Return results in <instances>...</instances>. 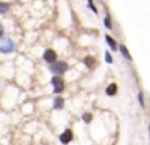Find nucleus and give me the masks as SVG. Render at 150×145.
I'll return each mask as SVG.
<instances>
[{"label": "nucleus", "mask_w": 150, "mask_h": 145, "mask_svg": "<svg viewBox=\"0 0 150 145\" xmlns=\"http://www.w3.org/2000/svg\"><path fill=\"white\" fill-rule=\"evenodd\" d=\"M50 71L53 74H57V76H62V74H65L68 71V63L66 61H55V63L50 64Z\"/></svg>", "instance_id": "1"}, {"label": "nucleus", "mask_w": 150, "mask_h": 145, "mask_svg": "<svg viewBox=\"0 0 150 145\" xmlns=\"http://www.w3.org/2000/svg\"><path fill=\"white\" fill-rule=\"evenodd\" d=\"M15 50V42L10 37L0 39V53H11Z\"/></svg>", "instance_id": "2"}, {"label": "nucleus", "mask_w": 150, "mask_h": 145, "mask_svg": "<svg viewBox=\"0 0 150 145\" xmlns=\"http://www.w3.org/2000/svg\"><path fill=\"white\" fill-rule=\"evenodd\" d=\"M52 86H53V92L55 93H62L65 90V81H63V77L55 74L52 77Z\"/></svg>", "instance_id": "3"}, {"label": "nucleus", "mask_w": 150, "mask_h": 145, "mask_svg": "<svg viewBox=\"0 0 150 145\" xmlns=\"http://www.w3.org/2000/svg\"><path fill=\"white\" fill-rule=\"evenodd\" d=\"M44 61H47L49 64H52V63H55L57 61V52L55 50H52V48H47L45 52H44Z\"/></svg>", "instance_id": "4"}, {"label": "nucleus", "mask_w": 150, "mask_h": 145, "mask_svg": "<svg viewBox=\"0 0 150 145\" xmlns=\"http://www.w3.org/2000/svg\"><path fill=\"white\" fill-rule=\"evenodd\" d=\"M73 140V131L71 129H66L65 132H62V135H60V142L62 144H69V142Z\"/></svg>", "instance_id": "5"}, {"label": "nucleus", "mask_w": 150, "mask_h": 145, "mask_svg": "<svg viewBox=\"0 0 150 145\" xmlns=\"http://www.w3.org/2000/svg\"><path fill=\"white\" fill-rule=\"evenodd\" d=\"M118 50L121 52V55H123L124 58H126L127 61H132V57H131V53H129V50H127V47L124 44H121V45H118Z\"/></svg>", "instance_id": "6"}, {"label": "nucleus", "mask_w": 150, "mask_h": 145, "mask_svg": "<svg viewBox=\"0 0 150 145\" xmlns=\"http://www.w3.org/2000/svg\"><path fill=\"white\" fill-rule=\"evenodd\" d=\"M105 40H107L108 47L111 48V52H116V50H118V44L115 42V39L111 37V35H108V34H107V35H105Z\"/></svg>", "instance_id": "7"}, {"label": "nucleus", "mask_w": 150, "mask_h": 145, "mask_svg": "<svg viewBox=\"0 0 150 145\" xmlns=\"http://www.w3.org/2000/svg\"><path fill=\"white\" fill-rule=\"evenodd\" d=\"M116 92H118V86L116 84H110V86L107 87V90H105V93H107L108 97H113V95H116Z\"/></svg>", "instance_id": "8"}, {"label": "nucleus", "mask_w": 150, "mask_h": 145, "mask_svg": "<svg viewBox=\"0 0 150 145\" xmlns=\"http://www.w3.org/2000/svg\"><path fill=\"white\" fill-rule=\"evenodd\" d=\"M63 105H65V100H63L62 97H57V98L53 100V108L55 110H62Z\"/></svg>", "instance_id": "9"}, {"label": "nucleus", "mask_w": 150, "mask_h": 145, "mask_svg": "<svg viewBox=\"0 0 150 145\" xmlns=\"http://www.w3.org/2000/svg\"><path fill=\"white\" fill-rule=\"evenodd\" d=\"M84 64H86L87 68H91V69H92V68L95 66V58L91 57V55H89V57H86V58H84Z\"/></svg>", "instance_id": "10"}, {"label": "nucleus", "mask_w": 150, "mask_h": 145, "mask_svg": "<svg viewBox=\"0 0 150 145\" xmlns=\"http://www.w3.org/2000/svg\"><path fill=\"white\" fill-rule=\"evenodd\" d=\"M103 24H105V28L107 29H113V21H111V16L108 15H105V19H103Z\"/></svg>", "instance_id": "11"}, {"label": "nucleus", "mask_w": 150, "mask_h": 145, "mask_svg": "<svg viewBox=\"0 0 150 145\" xmlns=\"http://www.w3.org/2000/svg\"><path fill=\"white\" fill-rule=\"evenodd\" d=\"M137 98H139L140 108H145V100H144V92H142V90H139V92H137Z\"/></svg>", "instance_id": "12"}, {"label": "nucleus", "mask_w": 150, "mask_h": 145, "mask_svg": "<svg viewBox=\"0 0 150 145\" xmlns=\"http://www.w3.org/2000/svg\"><path fill=\"white\" fill-rule=\"evenodd\" d=\"M8 10H10V5L5 2H0V15H4V13H7Z\"/></svg>", "instance_id": "13"}, {"label": "nucleus", "mask_w": 150, "mask_h": 145, "mask_svg": "<svg viewBox=\"0 0 150 145\" xmlns=\"http://www.w3.org/2000/svg\"><path fill=\"white\" fill-rule=\"evenodd\" d=\"M87 5H89V8L92 10V13H95V15H98V10H97V6L94 5V0H87Z\"/></svg>", "instance_id": "14"}, {"label": "nucleus", "mask_w": 150, "mask_h": 145, "mask_svg": "<svg viewBox=\"0 0 150 145\" xmlns=\"http://www.w3.org/2000/svg\"><path fill=\"white\" fill-rule=\"evenodd\" d=\"M105 61H107V63H113V57H111V53L110 52H105Z\"/></svg>", "instance_id": "15"}, {"label": "nucleus", "mask_w": 150, "mask_h": 145, "mask_svg": "<svg viewBox=\"0 0 150 145\" xmlns=\"http://www.w3.org/2000/svg\"><path fill=\"white\" fill-rule=\"evenodd\" d=\"M82 119H84V122H91L92 121V115L91 113H86V115L82 116Z\"/></svg>", "instance_id": "16"}, {"label": "nucleus", "mask_w": 150, "mask_h": 145, "mask_svg": "<svg viewBox=\"0 0 150 145\" xmlns=\"http://www.w3.org/2000/svg\"><path fill=\"white\" fill-rule=\"evenodd\" d=\"M2 37H4V26L0 24V39H2Z\"/></svg>", "instance_id": "17"}, {"label": "nucleus", "mask_w": 150, "mask_h": 145, "mask_svg": "<svg viewBox=\"0 0 150 145\" xmlns=\"http://www.w3.org/2000/svg\"><path fill=\"white\" fill-rule=\"evenodd\" d=\"M149 137H150V124H149Z\"/></svg>", "instance_id": "18"}]
</instances>
